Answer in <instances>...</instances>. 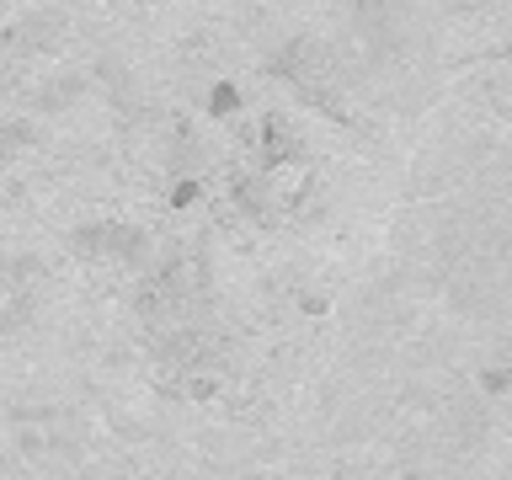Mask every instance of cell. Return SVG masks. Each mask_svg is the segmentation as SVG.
Segmentation results:
<instances>
[{
	"mask_svg": "<svg viewBox=\"0 0 512 480\" xmlns=\"http://www.w3.org/2000/svg\"><path fill=\"white\" fill-rule=\"evenodd\" d=\"M6 54H48V48L64 43V16L59 11H32L16 27H6Z\"/></svg>",
	"mask_w": 512,
	"mask_h": 480,
	"instance_id": "6da1fadb",
	"label": "cell"
},
{
	"mask_svg": "<svg viewBox=\"0 0 512 480\" xmlns=\"http://www.w3.org/2000/svg\"><path fill=\"white\" fill-rule=\"evenodd\" d=\"M80 91H86V86H80L75 75H64V80H54L48 91H38V107H43V112H59V107H70Z\"/></svg>",
	"mask_w": 512,
	"mask_h": 480,
	"instance_id": "7a4b0ae2",
	"label": "cell"
}]
</instances>
